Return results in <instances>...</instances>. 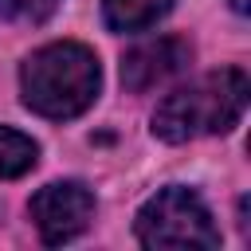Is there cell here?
I'll return each instance as SVG.
<instances>
[{
	"label": "cell",
	"mask_w": 251,
	"mask_h": 251,
	"mask_svg": "<svg viewBox=\"0 0 251 251\" xmlns=\"http://www.w3.org/2000/svg\"><path fill=\"white\" fill-rule=\"evenodd\" d=\"M102 86L98 55L82 43H47L27 55L20 67V94L24 106L43 118H78Z\"/></svg>",
	"instance_id": "obj_1"
},
{
	"label": "cell",
	"mask_w": 251,
	"mask_h": 251,
	"mask_svg": "<svg viewBox=\"0 0 251 251\" xmlns=\"http://www.w3.org/2000/svg\"><path fill=\"white\" fill-rule=\"evenodd\" d=\"M247 94H251V82H247L243 67L212 71V75L180 86L153 110V133L169 145L208 137V133H227L243 118Z\"/></svg>",
	"instance_id": "obj_2"
},
{
	"label": "cell",
	"mask_w": 251,
	"mask_h": 251,
	"mask_svg": "<svg viewBox=\"0 0 251 251\" xmlns=\"http://www.w3.org/2000/svg\"><path fill=\"white\" fill-rule=\"evenodd\" d=\"M133 231L145 247H220V231L212 224L208 204L180 184H169L157 196H149L137 208Z\"/></svg>",
	"instance_id": "obj_3"
},
{
	"label": "cell",
	"mask_w": 251,
	"mask_h": 251,
	"mask_svg": "<svg viewBox=\"0 0 251 251\" xmlns=\"http://www.w3.org/2000/svg\"><path fill=\"white\" fill-rule=\"evenodd\" d=\"M27 212L35 220V227H39V239L59 247V243H71L75 235H82L90 227L94 192L82 180H51L31 196Z\"/></svg>",
	"instance_id": "obj_4"
},
{
	"label": "cell",
	"mask_w": 251,
	"mask_h": 251,
	"mask_svg": "<svg viewBox=\"0 0 251 251\" xmlns=\"http://www.w3.org/2000/svg\"><path fill=\"white\" fill-rule=\"evenodd\" d=\"M188 63H192V47L180 35H161V39L137 43L122 59V86L129 94H145V90L169 82L173 75H180Z\"/></svg>",
	"instance_id": "obj_5"
},
{
	"label": "cell",
	"mask_w": 251,
	"mask_h": 251,
	"mask_svg": "<svg viewBox=\"0 0 251 251\" xmlns=\"http://www.w3.org/2000/svg\"><path fill=\"white\" fill-rule=\"evenodd\" d=\"M173 8V0H102V16L110 31H149L165 12Z\"/></svg>",
	"instance_id": "obj_6"
},
{
	"label": "cell",
	"mask_w": 251,
	"mask_h": 251,
	"mask_svg": "<svg viewBox=\"0 0 251 251\" xmlns=\"http://www.w3.org/2000/svg\"><path fill=\"white\" fill-rule=\"evenodd\" d=\"M35 161H39V145L20 129L0 126V180L24 176L27 169H35Z\"/></svg>",
	"instance_id": "obj_7"
},
{
	"label": "cell",
	"mask_w": 251,
	"mask_h": 251,
	"mask_svg": "<svg viewBox=\"0 0 251 251\" xmlns=\"http://www.w3.org/2000/svg\"><path fill=\"white\" fill-rule=\"evenodd\" d=\"M63 0H12V12H16V20H27V24H43V20H51L55 16V8H59Z\"/></svg>",
	"instance_id": "obj_8"
},
{
	"label": "cell",
	"mask_w": 251,
	"mask_h": 251,
	"mask_svg": "<svg viewBox=\"0 0 251 251\" xmlns=\"http://www.w3.org/2000/svg\"><path fill=\"white\" fill-rule=\"evenodd\" d=\"M231 8L235 12H247V0H231Z\"/></svg>",
	"instance_id": "obj_9"
}]
</instances>
